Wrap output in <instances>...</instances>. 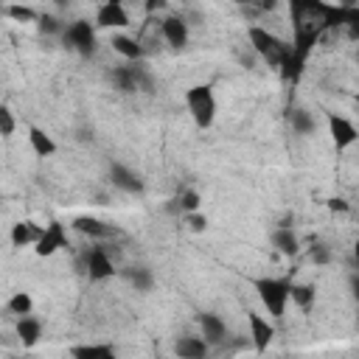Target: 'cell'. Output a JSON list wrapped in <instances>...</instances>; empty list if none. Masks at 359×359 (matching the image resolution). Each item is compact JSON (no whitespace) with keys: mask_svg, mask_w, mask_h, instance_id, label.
I'll return each mask as SVG.
<instances>
[{"mask_svg":"<svg viewBox=\"0 0 359 359\" xmlns=\"http://www.w3.org/2000/svg\"><path fill=\"white\" fill-rule=\"evenodd\" d=\"M289 15H292V45L281 73L286 82L295 85L320 37L345 23V6H331L325 0H289Z\"/></svg>","mask_w":359,"mask_h":359,"instance_id":"6da1fadb","label":"cell"},{"mask_svg":"<svg viewBox=\"0 0 359 359\" xmlns=\"http://www.w3.org/2000/svg\"><path fill=\"white\" fill-rule=\"evenodd\" d=\"M253 286H256L264 309L272 317H284L286 303L292 298V284L286 278H258V281H253Z\"/></svg>","mask_w":359,"mask_h":359,"instance_id":"7a4b0ae2","label":"cell"},{"mask_svg":"<svg viewBox=\"0 0 359 359\" xmlns=\"http://www.w3.org/2000/svg\"><path fill=\"white\" fill-rule=\"evenodd\" d=\"M250 45H253V51H256L270 68H284V62L289 59V45L281 43V40H278L275 34H270L267 29L253 26V29H250Z\"/></svg>","mask_w":359,"mask_h":359,"instance_id":"3957f363","label":"cell"},{"mask_svg":"<svg viewBox=\"0 0 359 359\" xmlns=\"http://www.w3.org/2000/svg\"><path fill=\"white\" fill-rule=\"evenodd\" d=\"M186 101H189V112H191L194 124H197L200 129H208V126L214 124V118H217V98H214V90H211L208 85H197V87L189 90Z\"/></svg>","mask_w":359,"mask_h":359,"instance_id":"277c9868","label":"cell"},{"mask_svg":"<svg viewBox=\"0 0 359 359\" xmlns=\"http://www.w3.org/2000/svg\"><path fill=\"white\" fill-rule=\"evenodd\" d=\"M62 40H65L68 48H73V51L82 54V57H93V54H96V34H93L90 23H85V20L71 23V26L65 29Z\"/></svg>","mask_w":359,"mask_h":359,"instance_id":"5b68a950","label":"cell"},{"mask_svg":"<svg viewBox=\"0 0 359 359\" xmlns=\"http://www.w3.org/2000/svg\"><path fill=\"white\" fill-rule=\"evenodd\" d=\"M328 132H331V140H334L337 149H345L359 138L356 126L342 115H328Z\"/></svg>","mask_w":359,"mask_h":359,"instance_id":"8992f818","label":"cell"},{"mask_svg":"<svg viewBox=\"0 0 359 359\" xmlns=\"http://www.w3.org/2000/svg\"><path fill=\"white\" fill-rule=\"evenodd\" d=\"M160 34L171 48H186L189 43V23L183 17H166L160 23Z\"/></svg>","mask_w":359,"mask_h":359,"instance_id":"52a82bcc","label":"cell"},{"mask_svg":"<svg viewBox=\"0 0 359 359\" xmlns=\"http://www.w3.org/2000/svg\"><path fill=\"white\" fill-rule=\"evenodd\" d=\"M110 180H112L115 189H121L126 194H140L143 191V180L135 171H129L126 166H121V163H112L110 166Z\"/></svg>","mask_w":359,"mask_h":359,"instance_id":"ba28073f","label":"cell"},{"mask_svg":"<svg viewBox=\"0 0 359 359\" xmlns=\"http://www.w3.org/2000/svg\"><path fill=\"white\" fill-rule=\"evenodd\" d=\"M87 275H90V281H104V278H112L115 275V267L107 258L104 247H93L87 253Z\"/></svg>","mask_w":359,"mask_h":359,"instance_id":"9c48e42d","label":"cell"},{"mask_svg":"<svg viewBox=\"0 0 359 359\" xmlns=\"http://www.w3.org/2000/svg\"><path fill=\"white\" fill-rule=\"evenodd\" d=\"M68 244V239H65V230H62V225L59 222H51L48 228H45V233L40 236V242H37V256H54L59 247H65Z\"/></svg>","mask_w":359,"mask_h":359,"instance_id":"30bf717a","label":"cell"},{"mask_svg":"<svg viewBox=\"0 0 359 359\" xmlns=\"http://www.w3.org/2000/svg\"><path fill=\"white\" fill-rule=\"evenodd\" d=\"M96 20L104 29H124V26H129V17H126V12L121 6V0H107V3L98 9Z\"/></svg>","mask_w":359,"mask_h":359,"instance_id":"8fae6325","label":"cell"},{"mask_svg":"<svg viewBox=\"0 0 359 359\" xmlns=\"http://www.w3.org/2000/svg\"><path fill=\"white\" fill-rule=\"evenodd\" d=\"M247 320H250V331H253L256 351H267V348H270V342H272V337H275V328H272L261 314H256V312H250V314H247Z\"/></svg>","mask_w":359,"mask_h":359,"instance_id":"7c38bea8","label":"cell"},{"mask_svg":"<svg viewBox=\"0 0 359 359\" xmlns=\"http://www.w3.org/2000/svg\"><path fill=\"white\" fill-rule=\"evenodd\" d=\"M174 353L183 359H203L208 353V342L205 337H180L174 345Z\"/></svg>","mask_w":359,"mask_h":359,"instance_id":"4fadbf2b","label":"cell"},{"mask_svg":"<svg viewBox=\"0 0 359 359\" xmlns=\"http://www.w3.org/2000/svg\"><path fill=\"white\" fill-rule=\"evenodd\" d=\"M200 325H203V337L208 345H219L228 337V325L217 314H200Z\"/></svg>","mask_w":359,"mask_h":359,"instance_id":"5bb4252c","label":"cell"},{"mask_svg":"<svg viewBox=\"0 0 359 359\" xmlns=\"http://www.w3.org/2000/svg\"><path fill=\"white\" fill-rule=\"evenodd\" d=\"M73 228H76L79 233L90 236V239H107V236H112V228L104 225V222H98V219H93V217H79V219H73Z\"/></svg>","mask_w":359,"mask_h":359,"instance_id":"9a60e30c","label":"cell"},{"mask_svg":"<svg viewBox=\"0 0 359 359\" xmlns=\"http://www.w3.org/2000/svg\"><path fill=\"white\" fill-rule=\"evenodd\" d=\"M43 233H45L43 228H37V225H31V222H20V225H15V228H12V244H15V247L37 244Z\"/></svg>","mask_w":359,"mask_h":359,"instance_id":"2e32d148","label":"cell"},{"mask_svg":"<svg viewBox=\"0 0 359 359\" xmlns=\"http://www.w3.org/2000/svg\"><path fill=\"white\" fill-rule=\"evenodd\" d=\"M272 247L284 256H295L298 253V236L292 233V228L281 225L278 230H272Z\"/></svg>","mask_w":359,"mask_h":359,"instance_id":"e0dca14e","label":"cell"},{"mask_svg":"<svg viewBox=\"0 0 359 359\" xmlns=\"http://www.w3.org/2000/svg\"><path fill=\"white\" fill-rule=\"evenodd\" d=\"M17 334H20V339H23V345L26 348H31V345H37V339H40V334H43V325H40V320H34V317H20V323H17Z\"/></svg>","mask_w":359,"mask_h":359,"instance_id":"ac0fdd59","label":"cell"},{"mask_svg":"<svg viewBox=\"0 0 359 359\" xmlns=\"http://www.w3.org/2000/svg\"><path fill=\"white\" fill-rule=\"evenodd\" d=\"M29 140H31V149H34L40 157H51V154L57 152V143H54L43 129H37V126L29 129Z\"/></svg>","mask_w":359,"mask_h":359,"instance_id":"d6986e66","label":"cell"},{"mask_svg":"<svg viewBox=\"0 0 359 359\" xmlns=\"http://www.w3.org/2000/svg\"><path fill=\"white\" fill-rule=\"evenodd\" d=\"M71 353L79 359H110L115 356V348L112 345H76Z\"/></svg>","mask_w":359,"mask_h":359,"instance_id":"ffe728a7","label":"cell"},{"mask_svg":"<svg viewBox=\"0 0 359 359\" xmlns=\"http://www.w3.org/2000/svg\"><path fill=\"white\" fill-rule=\"evenodd\" d=\"M110 79H112V85H115L121 93H135V90H138V85H135V73H132V65H129V68H112Z\"/></svg>","mask_w":359,"mask_h":359,"instance_id":"44dd1931","label":"cell"},{"mask_svg":"<svg viewBox=\"0 0 359 359\" xmlns=\"http://www.w3.org/2000/svg\"><path fill=\"white\" fill-rule=\"evenodd\" d=\"M112 48H115L121 57L132 59V62H138V59L143 57V48H140V43H135V40H129V37H112Z\"/></svg>","mask_w":359,"mask_h":359,"instance_id":"7402d4cb","label":"cell"},{"mask_svg":"<svg viewBox=\"0 0 359 359\" xmlns=\"http://www.w3.org/2000/svg\"><path fill=\"white\" fill-rule=\"evenodd\" d=\"M124 278H126L138 292H149V289H152V284H154V281H152V272H149V270H143V267H132V270H126V272H124Z\"/></svg>","mask_w":359,"mask_h":359,"instance_id":"603a6c76","label":"cell"},{"mask_svg":"<svg viewBox=\"0 0 359 359\" xmlns=\"http://www.w3.org/2000/svg\"><path fill=\"white\" fill-rule=\"evenodd\" d=\"M289 124H292V129L300 132V135L314 132V118H312L306 110H289Z\"/></svg>","mask_w":359,"mask_h":359,"instance_id":"cb8c5ba5","label":"cell"},{"mask_svg":"<svg viewBox=\"0 0 359 359\" xmlns=\"http://www.w3.org/2000/svg\"><path fill=\"white\" fill-rule=\"evenodd\" d=\"M236 6H242L247 15H258V12H270L278 6V0H233Z\"/></svg>","mask_w":359,"mask_h":359,"instance_id":"d4e9b609","label":"cell"},{"mask_svg":"<svg viewBox=\"0 0 359 359\" xmlns=\"http://www.w3.org/2000/svg\"><path fill=\"white\" fill-rule=\"evenodd\" d=\"M342 29L348 31V40L359 43V9L345 6V23H342Z\"/></svg>","mask_w":359,"mask_h":359,"instance_id":"484cf974","label":"cell"},{"mask_svg":"<svg viewBox=\"0 0 359 359\" xmlns=\"http://www.w3.org/2000/svg\"><path fill=\"white\" fill-rule=\"evenodd\" d=\"M292 300L300 306V309H309L314 303V286H295L292 284Z\"/></svg>","mask_w":359,"mask_h":359,"instance_id":"4316f807","label":"cell"},{"mask_svg":"<svg viewBox=\"0 0 359 359\" xmlns=\"http://www.w3.org/2000/svg\"><path fill=\"white\" fill-rule=\"evenodd\" d=\"M9 312H12V314H20V317L31 314V298H29L26 292H17V295L9 300Z\"/></svg>","mask_w":359,"mask_h":359,"instance_id":"83f0119b","label":"cell"},{"mask_svg":"<svg viewBox=\"0 0 359 359\" xmlns=\"http://www.w3.org/2000/svg\"><path fill=\"white\" fill-rule=\"evenodd\" d=\"M132 73H135V85H138V90H143V93H152V87H154V85H152V76L146 73V68L135 62V65H132Z\"/></svg>","mask_w":359,"mask_h":359,"instance_id":"f1b7e54d","label":"cell"},{"mask_svg":"<svg viewBox=\"0 0 359 359\" xmlns=\"http://www.w3.org/2000/svg\"><path fill=\"white\" fill-rule=\"evenodd\" d=\"M6 15L12 17V20H17V23H31V20H40L31 9H26V6H9L6 9Z\"/></svg>","mask_w":359,"mask_h":359,"instance_id":"f546056e","label":"cell"},{"mask_svg":"<svg viewBox=\"0 0 359 359\" xmlns=\"http://www.w3.org/2000/svg\"><path fill=\"white\" fill-rule=\"evenodd\" d=\"M180 200V208H183V214H194L200 208V194L197 191H186L183 197H177Z\"/></svg>","mask_w":359,"mask_h":359,"instance_id":"4dcf8cb0","label":"cell"},{"mask_svg":"<svg viewBox=\"0 0 359 359\" xmlns=\"http://www.w3.org/2000/svg\"><path fill=\"white\" fill-rule=\"evenodd\" d=\"M37 26H40V31H43V34H65V29L59 26V20H57V17H45V15H43Z\"/></svg>","mask_w":359,"mask_h":359,"instance_id":"1f68e13d","label":"cell"},{"mask_svg":"<svg viewBox=\"0 0 359 359\" xmlns=\"http://www.w3.org/2000/svg\"><path fill=\"white\" fill-rule=\"evenodd\" d=\"M0 132H3L6 138L15 135V118H12V110H9V107L0 110Z\"/></svg>","mask_w":359,"mask_h":359,"instance_id":"d6a6232c","label":"cell"},{"mask_svg":"<svg viewBox=\"0 0 359 359\" xmlns=\"http://www.w3.org/2000/svg\"><path fill=\"white\" fill-rule=\"evenodd\" d=\"M189 228H191L194 233H203V230L208 228V219L200 217V214H191V217H189Z\"/></svg>","mask_w":359,"mask_h":359,"instance_id":"836d02e7","label":"cell"},{"mask_svg":"<svg viewBox=\"0 0 359 359\" xmlns=\"http://www.w3.org/2000/svg\"><path fill=\"white\" fill-rule=\"evenodd\" d=\"M312 261H314V264H328V261H331V253H328L325 247H314V250H312Z\"/></svg>","mask_w":359,"mask_h":359,"instance_id":"e575fe53","label":"cell"},{"mask_svg":"<svg viewBox=\"0 0 359 359\" xmlns=\"http://www.w3.org/2000/svg\"><path fill=\"white\" fill-rule=\"evenodd\" d=\"M143 6H146V12H149V15H154L157 9H163V6H166V0H146Z\"/></svg>","mask_w":359,"mask_h":359,"instance_id":"d590c367","label":"cell"},{"mask_svg":"<svg viewBox=\"0 0 359 359\" xmlns=\"http://www.w3.org/2000/svg\"><path fill=\"white\" fill-rule=\"evenodd\" d=\"M328 208H331V211H348V203H342V200H331V203H328Z\"/></svg>","mask_w":359,"mask_h":359,"instance_id":"8d00e7d4","label":"cell"},{"mask_svg":"<svg viewBox=\"0 0 359 359\" xmlns=\"http://www.w3.org/2000/svg\"><path fill=\"white\" fill-rule=\"evenodd\" d=\"M351 292H353V298L359 300V275H353V278H351Z\"/></svg>","mask_w":359,"mask_h":359,"instance_id":"74e56055","label":"cell"},{"mask_svg":"<svg viewBox=\"0 0 359 359\" xmlns=\"http://www.w3.org/2000/svg\"><path fill=\"white\" fill-rule=\"evenodd\" d=\"M353 261H356V270H359V242L353 244Z\"/></svg>","mask_w":359,"mask_h":359,"instance_id":"f35d334b","label":"cell"},{"mask_svg":"<svg viewBox=\"0 0 359 359\" xmlns=\"http://www.w3.org/2000/svg\"><path fill=\"white\" fill-rule=\"evenodd\" d=\"M54 3H59V6H65V3H68V0H54Z\"/></svg>","mask_w":359,"mask_h":359,"instance_id":"ab89813d","label":"cell"},{"mask_svg":"<svg viewBox=\"0 0 359 359\" xmlns=\"http://www.w3.org/2000/svg\"><path fill=\"white\" fill-rule=\"evenodd\" d=\"M356 112H359V96H356Z\"/></svg>","mask_w":359,"mask_h":359,"instance_id":"60d3db41","label":"cell"},{"mask_svg":"<svg viewBox=\"0 0 359 359\" xmlns=\"http://www.w3.org/2000/svg\"><path fill=\"white\" fill-rule=\"evenodd\" d=\"M356 62H359V51H356Z\"/></svg>","mask_w":359,"mask_h":359,"instance_id":"b9f144b4","label":"cell"}]
</instances>
